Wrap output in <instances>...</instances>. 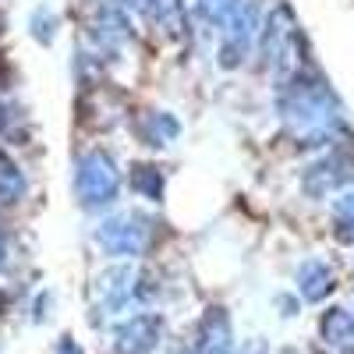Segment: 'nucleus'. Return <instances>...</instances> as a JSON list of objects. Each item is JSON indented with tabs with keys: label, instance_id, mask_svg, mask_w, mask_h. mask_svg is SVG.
Here are the masks:
<instances>
[{
	"label": "nucleus",
	"instance_id": "f257e3e1",
	"mask_svg": "<svg viewBox=\"0 0 354 354\" xmlns=\"http://www.w3.org/2000/svg\"><path fill=\"white\" fill-rule=\"evenodd\" d=\"M75 195L85 209H106L121 195V170L106 149H88L75 167Z\"/></svg>",
	"mask_w": 354,
	"mask_h": 354
},
{
	"label": "nucleus",
	"instance_id": "f03ea898",
	"mask_svg": "<svg viewBox=\"0 0 354 354\" xmlns=\"http://www.w3.org/2000/svg\"><path fill=\"white\" fill-rule=\"evenodd\" d=\"M156 238V220L145 216L138 209H128V213H113L106 216L100 227H96V241L106 255L113 259H138L149 252Z\"/></svg>",
	"mask_w": 354,
	"mask_h": 354
},
{
	"label": "nucleus",
	"instance_id": "7ed1b4c3",
	"mask_svg": "<svg viewBox=\"0 0 354 354\" xmlns=\"http://www.w3.org/2000/svg\"><path fill=\"white\" fill-rule=\"evenodd\" d=\"M135 280H138V270H131V266H110L88 283L85 301H88V312H93V322H106L121 315L135 301Z\"/></svg>",
	"mask_w": 354,
	"mask_h": 354
},
{
	"label": "nucleus",
	"instance_id": "20e7f679",
	"mask_svg": "<svg viewBox=\"0 0 354 354\" xmlns=\"http://www.w3.org/2000/svg\"><path fill=\"white\" fill-rule=\"evenodd\" d=\"M163 344V315L138 312L113 330V354H156Z\"/></svg>",
	"mask_w": 354,
	"mask_h": 354
},
{
	"label": "nucleus",
	"instance_id": "39448f33",
	"mask_svg": "<svg viewBox=\"0 0 354 354\" xmlns=\"http://www.w3.org/2000/svg\"><path fill=\"white\" fill-rule=\"evenodd\" d=\"M234 351V322L227 308L209 305L195 330V354H230Z\"/></svg>",
	"mask_w": 354,
	"mask_h": 354
},
{
	"label": "nucleus",
	"instance_id": "423d86ee",
	"mask_svg": "<svg viewBox=\"0 0 354 354\" xmlns=\"http://www.w3.org/2000/svg\"><path fill=\"white\" fill-rule=\"evenodd\" d=\"M88 36H93L96 50H103V53L121 50V46L131 39V21H128L124 8L110 4V0H106V4H100L93 25H88Z\"/></svg>",
	"mask_w": 354,
	"mask_h": 354
},
{
	"label": "nucleus",
	"instance_id": "0eeeda50",
	"mask_svg": "<svg viewBox=\"0 0 354 354\" xmlns=\"http://www.w3.org/2000/svg\"><path fill=\"white\" fill-rule=\"evenodd\" d=\"M25 188H28V181H25L21 167L0 149V205H15L25 195Z\"/></svg>",
	"mask_w": 354,
	"mask_h": 354
},
{
	"label": "nucleus",
	"instance_id": "6e6552de",
	"mask_svg": "<svg viewBox=\"0 0 354 354\" xmlns=\"http://www.w3.org/2000/svg\"><path fill=\"white\" fill-rule=\"evenodd\" d=\"M131 185H135L138 195H145L149 202H163V188H167V181H163V170H160V167H153V163H138V167L131 170Z\"/></svg>",
	"mask_w": 354,
	"mask_h": 354
},
{
	"label": "nucleus",
	"instance_id": "1a4fd4ad",
	"mask_svg": "<svg viewBox=\"0 0 354 354\" xmlns=\"http://www.w3.org/2000/svg\"><path fill=\"white\" fill-rule=\"evenodd\" d=\"M322 337H326L330 344H347L354 337V322L340 308H333L326 319H322Z\"/></svg>",
	"mask_w": 354,
	"mask_h": 354
},
{
	"label": "nucleus",
	"instance_id": "9d476101",
	"mask_svg": "<svg viewBox=\"0 0 354 354\" xmlns=\"http://www.w3.org/2000/svg\"><path fill=\"white\" fill-rule=\"evenodd\" d=\"M149 128H153L149 145H167V142H174V138H177V131H181L177 117H174V113H163V110H156V113L149 117Z\"/></svg>",
	"mask_w": 354,
	"mask_h": 354
},
{
	"label": "nucleus",
	"instance_id": "9b49d317",
	"mask_svg": "<svg viewBox=\"0 0 354 354\" xmlns=\"http://www.w3.org/2000/svg\"><path fill=\"white\" fill-rule=\"evenodd\" d=\"M198 11L205 15V21L230 28L234 15H238V0H198Z\"/></svg>",
	"mask_w": 354,
	"mask_h": 354
},
{
	"label": "nucleus",
	"instance_id": "f8f14e48",
	"mask_svg": "<svg viewBox=\"0 0 354 354\" xmlns=\"http://www.w3.org/2000/svg\"><path fill=\"white\" fill-rule=\"evenodd\" d=\"M301 280H305V283H301V290H305V298H322V294L330 290V280H326V273H322V270L315 273L312 266H308V270L301 273Z\"/></svg>",
	"mask_w": 354,
	"mask_h": 354
},
{
	"label": "nucleus",
	"instance_id": "ddd939ff",
	"mask_svg": "<svg viewBox=\"0 0 354 354\" xmlns=\"http://www.w3.org/2000/svg\"><path fill=\"white\" fill-rule=\"evenodd\" d=\"M28 28H32V36H36L39 43H50V39H53V15H50L46 8H39V11L32 15V21H28Z\"/></svg>",
	"mask_w": 354,
	"mask_h": 354
},
{
	"label": "nucleus",
	"instance_id": "4468645a",
	"mask_svg": "<svg viewBox=\"0 0 354 354\" xmlns=\"http://www.w3.org/2000/svg\"><path fill=\"white\" fill-rule=\"evenodd\" d=\"M57 354H82V351H78V344L71 337H64L61 344H57Z\"/></svg>",
	"mask_w": 354,
	"mask_h": 354
},
{
	"label": "nucleus",
	"instance_id": "2eb2a0df",
	"mask_svg": "<svg viewBox=\"0 0 354 354\" xmlns=\"http://www.w3.org/2000/svg\"><path fill=\"white\" fill-rule=\"evenodd\" d=\"M0 32H4V11H0Z\"/></svg>",
	"mask_w": 354,
	"mask_h": 354
}]
</instances>
